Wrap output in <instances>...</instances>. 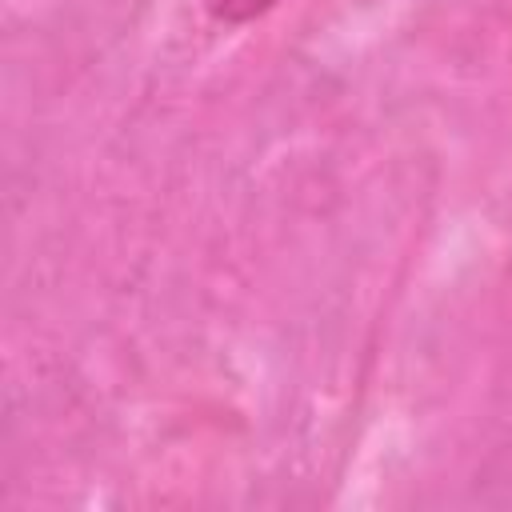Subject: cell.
<instances>
[{"label":"cell","instance_id":"obj_1","mask_svg":"<svg viewBox=\"0 0 512 512\" xmlns=\"http://www.w3.org/2000/svg\"><path fill=\"white\" fill-rule=\"evenodd\" d=\"M276 4L280 0H204L212 20H220V24H252L260 16H268Z\"/></svg>","mask_w":512,"mask_h":512}]
</instances>
